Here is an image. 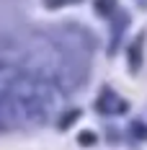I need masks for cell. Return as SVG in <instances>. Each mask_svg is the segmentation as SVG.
Returning <instances> with one entry per match:
<instances>
[{"label":"cell","mask_w":147,"mask_h":150,"mask_svg":"<svg viewBox=\"0 0 147 150\" xmlns=\"http://www.w3.org/2000/svg\"><path fill=\"white\" fill-rule=\"evenodd\" d=\"M15 62H18V47L5 34H0V75H15Z\"/></svg>","instance_id":"6da1fadb"},{"label":"cell","mask_w":147,"mask_h":150,"mask_svg":"<svg viewBox=\"0 0 147 150\" xmlns=\"http://www.w3.org/2000/svg\"><path fill=\"white\" fill-rule=\"evenodd\" d=\"M96 109L101 114H124L129 109V104L121 101V98H116V93L111 88H103V93L98 96V101H96Z\"/></svg>","instance_id":"7a4b0ae2"},{"label":"cell","mask_w":147,"mask_h":150,"mask_svg":"<svg viewBox=\"0 0 147 150\" xmlns=\"http://www.w3.org/2000/svg\"><path fill=\"white\" fill-rule=\"evenodd\" d=\"M142 44H145V34H139L132 44H129V49H127V57H129L132 73H137V70L142 67Z\"/></svg>","instance_id":"3957f363"},{"label":"cell","mask_w":147,"mask_h":150,"mask_svg":"<svg viewBox=\"0 0 147 150\" xmlns=\"http://www.w3.org/2000/svg\"><path fill=\"white\" fill-rule=\"evenodd\" d=\"M80 117H83V111H80V109H67V111H62V117H59V122H57L59 129H62V132H65V129H70Z\"/></svg>","instance_id":"277c9868"},{"label":"cell","mask_w":147,"mask_h":150,"mask_svg":"<svg viewBox=\"0 0 147 150\" xmlns=\"http://www.w3.org/2000/svg\"><path fill=\"white\" fill-rule=\"evenodd\" d=\"M93 5H96V13L103 16V18L119 13V8H116L119 3H116V0H93Z\"/></svg>","instance_id":"5b68a950"},{"label":"cell","mask_w":147,"mask_h":150,"mask_svg":"<svg viewBox=\"0 0 147 150\" xmlns=\"http://www.w3.org/2000/svg\"><path fill=\"white\" fill-rule=\"evenodd\" d=\"M77 142H80V145H85V148H90V145H96V135H93V132H80Z\"/></svg>","instance_id":"8992f818"},{"label":"cell","mask_w":147,"mask_h":150,"mask_svg":"<svg viewBox=\"0 0 147 150\" xmlns=\"http://www.w3.org/2000/svg\"><path fill=\"white\" fill-rule=\"evenodd\" d=\"M132 132H134V137H147V127L142 124V122H134V124H132Z\"/></svg>","instance_id":"52a82bcc"},{"label":"cell","mask_w":147,"mask_h":150,"mask_svg":"<svg viewBox=\"0 0 147 150\" xmlns=\"http://www.w3.org/2000/svg\"><path fill=\"white\" fill-rule=\"evenodd\" d=\"M44 3L49 5V8H59V5H65L67 0H44Z\"/></svg>","instance_id":"ba28073f"}]
</instances>
